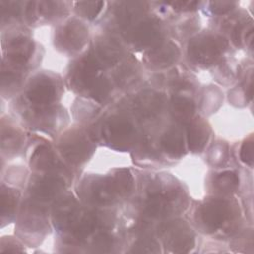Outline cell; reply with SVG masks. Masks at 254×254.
<instances>
[{
  "label": "cell",
  "mask_w": 254,
  "mask_h": 254,
  "mask_svg": "<svg viewBox=\"0 0 254 254\" xmlns=\"http://www.w3.org/2000/svg\"><path fill=\"white\" fill-rule=\"evenodd\" d=\"M227 47L224 38L212 35H201L193 38L189 44L190 59L200 65L213 64Z\"/></svg>",
  "instance_id": "obj_1"
},
{
  "label": "cell",
  "mask_w": 254,
  "mask_h": 254,
  "mask_svg": "<svg viewBox=\"0 0 254 254\" xmlns=\"http://www.w3.org/2000/svg\"><path fill=\"white\" fill-rule=\"evenodd\" d=\"M125 37L138 49L151 47L159 40L160 26L153 20H147L129 27Z\"/></svg>",
  "instance_id": "obj_2"
},
{
  "label": "cell",
  "mask_w": 254,
  "mask_h": 254,
  "mask_svg": "<svg viewBox=\"0 0 254 254\" xmlns=\"http://www.w3.org/2000/svg\"><path fill=\"white\" fill-rule=\"evenodd\" d=\"M164 242L166 247L175 253L189 252L194 244L191 231L183 224H174L165 230Z\"/></svg>",
  "instance_id": "obj_3"
},
{
  "label": "cell",
  "mask_w": 254,
  "mask_h": 254,
  "mask_svg": "<svg viewBox=\"0 0 254 254\" xmlns=\"http://www.w3.org/2000/svg\"><path fill=\"white\" fill-rule=\"evenodd\" d=\"M228 215V205L222 199H213L205 204L200 209V218L205 229L212 232L217 230Z\"/></svg>",
  "instance_id": "obj_4"
},
{
  "label": "cell",
  "mask_w": 254,
  "mask_h": 254,
  "mask_svg": "<svg viewBox=\"0 0 254 254\" xmlns=\"http://www.w3.org/2000/svg\"><path fill=\"white\" fill-rule=\"evenodd\" d=\"M179 57L178 47L171 43H164L154 47L146 57V61L153 66L166 67L172 64Z\"/></svg>",
  "instance_id": "obj_5"
},
{
  "label": "cell",
  "mask_w": 254,
  "mask_h": 254,
  "mask_svg": "<svg viewBox=\"0 0 254 254\" xmlns=\"http://www.w3.org/2000/svg\"><path fill=\"white\" fill-rule=\"evenodd\" d=\"M120 57L119 47L114 42H103L99 44L87 56L98 69L110 66L118 61Z\"/></svg>",
  "instance_id": "obj_6"
},
{
  "label": "cell",
  "mask_w": 254,
  "mask_h": 254,
  "mask_svg": "<svg viewBox=\"0 0 254 254\" xmlns=\"http://www.w3.org/2000/svg\"><path fill=\"white\" fill-rule=\"evenodd\" d=\"M28 99L35 105L44 106L52 102L56 96L54 84L48 78L36 81L27 93Z\"/></svg>",
  "instance_id": "obj_7"
},
{
  "label": "cell",
  "mask_w": 254,
  "mask_h": 254,
  "mask_svg": "<svg viewBox=\"0 0 254 254\" xmlns=\"http://www.w3.org/2000/svg\"><path fill=\"white\" fill-rule=\"evenodd\" d=\"M98 70L96 65L87 57L84 58L73 72L72 79L74 84L80 88H89L96 79Z\"/></svg>",
  "instance_id": "obj_8"
},
{
  "label": "cell",
  "mask_w": 254,
  "mask_h": 254,
  "mask_svg": "<svg viewBox=\"0 0 254 254\" xmlns=\"http://www.w3.org/2000/svg\"><path fill=\"white\" fill-rule=\"evenodd\" d=\"M64 188V181L59 177H46L33 189V194L40 200H49Z\"/></svg>",
  "instance_id": "obj_9"
},
{
  "label": "cell",
  "mask_w": 254,
  "mask_h": 254,
  "mask_svg": "<svg viewBox=\"0 0 254 254\" xmlns=\"http://www.w3.org/2000/svg\"><path fill=\"white\" fill-rule=\"evenodd\" d=\"M194 103L185 96H175L171 100V113L181 123H188L194 114Z\"/></svg>",
  "instance_id": "obj_10"
},
{
  "label": "cell",
  "mask_w": 254,
  "mask_h": 254,
  "mask_svg": "<svg viewBox=\"0 0 254 254\" xmlns=\"http://www.w3.org/2000/svg\"><path fill=\"white\" fill-rule=\"evenodd\" d=\"M33 52V44L26 38H18L13 41L9 50V59L16 65H23L29 60Z\"/></svg>",
  "instance_id": "obj_11"
},
{
  "label": "cell",
  "mask_w": 254,
  "mask_h": 254,
  "mask_svg": "<svg viewBox=\"0 0 254 254\" xmlns=\"http://www.w3.org/2000/svg\"><path fill=\"white\" fill-rule=\"evenodd\" d=\"M132 125L124 119H112L107 125V135L112 144H123L132 133Z\"/></svg>",
  "instance_id": "obj_12"
},
{
  "label": "cell",
  "mask_w": 254,
  "mask_h": 254,
  "mask_svg": "<svg viewBox=\"0 0 254 254\" xmlns=\"http://www.w3.org/2000/svg\"><path fill=\"white\" fill-rule=\"evenodd\" d=\"M162 147L171 156L183 155L185 153V142L182 133L175 129L167 132L162 138Z\"/></svg>",
  "instance_id": "obj_13"
},
{
  "label": "cell",
  "mask_w": 254,
  "mask_h": 254,
  "mask_svg": "<svg viewBox=\"0 0 254 254\" xmlns=\"http://www.w3.org/2000/svg\"><path fill=\"white\" fill-rule=\"evenodd\" d=\"M208 135L204 127L198 124H190L187 128V141L190 150L199 152L206 144Z\"/></svg>",
  "instance_id": "obj_14"
},
{
  "label": "cell",
  "mask_w": 254,
  "mask_h": 254,
  "mask_svg": "<svg viewBox=\"0 0 254 254\" xmlns=\"http://www.w3.org/2000/svg\"><path fill=\"white\" fill-rule=\"evenodd\" d=\"M170 202L162 193H152L146 202V211L153 217H162L167 215L170 210Z\"/></svg>",
  "instance_id": "obj_15"
},
{
  "label": "cell",
  "mask_w": 254,
  "mask_h": 254,
  "mask_svg": "<svg viewBox=\"0 0 254 254\" xmlns=\"http://www.w3.org/2000/svg\"><path fill=\"white\" fill-rule=\"evenodd\" d=\"M111 183L116 193L126 194L132 190L134 180L131 172L128 169H120L115 173Z\"/></svg>",
  "instance_id": "obj_16"
},
{
  "label": "cell",
  "mask_w": 254,
  "mask_h": 254,
  "mask_svg": "<svg viewBox=\"0 0 254 254\" xmlns=\"http://www.w3.org/2000/svg\"><path fill=\"white\" fill-rule=\"evenodd\" d=\"M161 104V96L154 92L144 93L138 101L139 110L144 115H152L153 113H157L160 110Z\"/></svg>",
  "instance_id": "obj_17"
},
{
  "label": "cell",
  "mask_w": 254,
  "mask_h": 254,
  "mask_svg": "<svg viewBox=\"0 0 254 254\" xmlns=\"http://www.w3.org/2000/svg\"><path fill=\"white\" fill-rule=\"evenodd\" d=\"M96 218L91 214L82 216L79 221L72 224V235L77 239H82L88 236L95 228Z\"/></svg>",
  "instance_id": "obj_18"
},
{
  "label": "cell",
  "mask_w": 254,
  "mask_h": 254,
  "mask_svg": "<svg viewBox=\"0 0 254 254\" xmlns=\"http://www.w3.org/2000/svg\"><path fill=\"white\" fill-rule=\"evenodd\" d=\"M215 186L216 188L223 192H230L234 190L239 183V179L237 175L232 171H225L220 173L215 178Z\"/></svg>",
  "instance_id": "obj_19"
},
{
  "label": "cell",
  "mask_w": 254,
  "mask_h": 254,
  "mask_svg": "<svg viewBox=\"0 0 254 254\" xmlns=\"http://www.w3.org/2000/svg\"><path fill=\"white\" fill-rule=\"evenodd\" d=\"M74 206L69 202L65 201L59 205V208L56 212L57 223L64 227H69L74 222Z\"/></svg>",
  "instance_id": "obj_20"
},
{
  "label": "cell",
  "mask_w": 254,
  "mask_h": 254,
  "mask_svg": "<svg viewBox=\"0 0 254 254\" xmlns=\"http://www.w3.org/2000/svg\"><path fill=\"white\" fill-rule=\"evenodd\" d=\"M90 95L96 101H103L110 92V84L104 77H96L89 87Z\"/></svg>",
  "instance_id": "obj_21"
},
{
  "label": "cell",
  "mask_w": 254,
  "mask_h": 254,
  "mask_svg": "<svg viewBox=\"0 0 254 254\" xmlns=\"http://www.w3.org/2000/svg\"><path fill=\"white\" fill-rule=\"evenodd\" d=\"M104 3L102 1H80L76 2V8L83 17L90 20L94 19L102 10Z\"/></svg>",
  "instance_id": "obj_22"
},
{
  "label": "cell",
  "mask_w": 254,
  "mask_h": 254,
  "mask_svg": "<svg viewBox=\"0 0 254 254\" xmlns=\"http://www.w3.org/2000/svg\"><path fill=\"white\" fill-rule=\"evenodd\" d=\"M53 163V156L52 153L46 147H39L31 160V164L36 169H47Z\"/></svg>",
  "instance_id": "obj_23"
},
{
  "label": "cell",
  "mask_w": 254,
  "mask_h": 254,
  "mask_svg": "<svg viewBox=\"0 0 254 254\" xmlns=\"http://www.w3.org/2000/svg\"><path fill=\"white\" fill-rule=\"evenodd\" d=\"M17 203V196L15 192L9 189H2L1 191V214L2 216L12 213Z\"/></svg>",
  "instance_id": "obj_24"
},
{
  "label": "cell",
  "mask_w": 254,
  "mask_h": 254,
  "mask_svg": "<svg viewBox=\"0 0 254 254\" xmlns=\"http://www.w3.org/2000/svg\"><path fill=\"white\" fill-rule=\"evenodd\" d=\"M240 160L246 165L252 166L254 160V143L253 139L249 138L243 142L240 149Z\"/></svg>",
  "instance_id": "obj_25"
},
{
  "label": "cell",
  "mask_w": 254,
  "mask_h": 254,
  "mask_svg": "<svg viewBox=\"0 0 254 254\" xmlns=\"http://www.w3.org/2000/svg\"><path fill=\"white\" fill-rule=\"evenodd\" d=\"M64 152L70 159L78 161L79 158H81L85 154V148L82 143L76 141L74 143H71V145H68Z\"/></svg>",
  "instance_id": "obj_26"
},
{
  "label": "cell",
  "mask_w": 254,
  "mask_h": 254,
  "mask_svg": "<svg viewBox=\"0 0 254 254\" xmlns=\"http://www.w3.org/2000/svg\"><path fill=\"white\" fill-rule=\"evenodd\" d=\"M235 3L232 1H212L210 2V9L215 14H224L232 10Z\"/></svg>",
  "instance_id": "obj_27"
},
{
  "label": "cell",
  "mask_w": 254,
  "mask_h": 254,
  "mask_svg": "<svg viewBox=\"0 0 254 254\" xmlns=\"http://www.w3.org/2000/svg\"><path fill=\"white\" fill-rule=\"evenodd\" d=\"M111 237L108 236L107 234H99L94 240V248L96 251L100 252L108 251V249L111 247Z\"/></svg>",
  "instance_id": "obj_28"
},
{
  "label": "cell",
  "mask_w": 254,
  "mask_h": 254,
  "mask_svg": "<svg viewBox=\"0 0 254 254\" xmlns=\"http://www.w3.org/2000/svg\"><path fill=\"white\" fill-rule=\"evenodd\" d=\"M135 252H145V253H156L159 251L158 244L153 240L141 241L136 246H134Z\"/></svg>",
  "instance_id": "obj_29"
},
{
  "label": "cell",
  "mask_w": 254,
  "mask_h": 254,
  "mask_svg": "<svg viewBox=\"0 0 254 254\" xmlns=\"http://www.w3.org/2000/svg\"><path fill=\"white\" fill-rule=\"evenodd\" d=\"M169 5H171L175 10L179 11H190L196 9L198 6L197 1H175V2H169Z\"/></svg>",
  "instance_id": "obj_30"
}]
</instances>
